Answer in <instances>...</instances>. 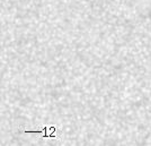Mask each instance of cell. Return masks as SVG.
<instances>
[{
  "label": "cell",
  "mask_w": 151,
  "mask_h": 146,
  "mask_svg": "<svg viewBox=\"0 0 151 146\" xmlns=\"http://www.w3.org/2000/svg\"><path fill=\"white\" fill-rule=\"evenodd\" d=\"M55 131H57V126L54 125H47L44 126L41 130H25L26 134H40L43 138H55Z\"/></svg>",
  "instance_id": "6da1fadb"
}]
</instances>
